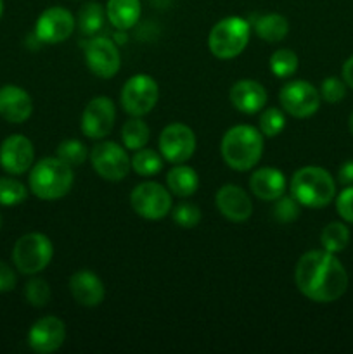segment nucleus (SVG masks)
<instances>
[{
	"label": "nucleus",
	"mask_w": 353,
	"mask_h": 354,
	"mask_svg": "<svg viewBox=\"0 0 353 354\" xmlns=\"http://www.w3.org/2000/svg\"><path fill=\"white\" fill-rule=\"evenodd\" d=\"M294 282L307 299L334 303L348 289V273L332 252L314 249L298 259Z\"/></svg>",
	"instance_id": "1"
},
{
	"label": "nucleus",
	"mask_w": 353,
	"mask_h": 354,
	"mask_svg": "<svg viewBox=\"0 0 353 354\" xmlns=\"http://www.w3.org/2000/svg\"><path fill=\"white\" fill-rule=\"evenodd\" d=\"M221 158L228 168L248 171L263 156V135L251 124H237L225 131L220 145Z\"/></svg>",
	"instance_id": "2"
},
{
	"label": "nucleus",
	"mask_w": 353,
	"mask_h": 354,
	"mask_svg": "<svg viewBox=\"0 0 353 354\" xmlns=\"http://www.w3.org/2000/svg\"><path fill=\"white\" fill-rule=\"evenodd\" d=\"M289 190L301 207L320 209L334 199L336 182L331 173L320 166H303L294 171Z\"/></svg>",
	"instance_id": "3"
},
{
	"label": "nucleus",
	"mask_w": 353,
	"mask_h": 354,
	"mask_svg": "<svg viewBox=\"0 0 353 354\" xmlns=\"http://www.w3.org/2000/svg\"><path fill=\"white\" fill-rule=\"evenodd\" d=\"M75 175L73 168L64 161L55 158H44L31 166L28 185L31 194L42 201H57L68 196L71 190Z\"/></svg>",
	"instance_id": "4"
},
{
	"label": "nucleus",
	"mask_w": 353,
	"mask_h": 354,
	"mask_svg": "<svg viewBox=\"0 0 353 354\" xmlns=\"http://www.w3.org/2000/svg\"><path fill=\"white\" fill-rule=\"evenodd\" d=\"M251 26L239 16H228L218 21L210 31L208 47L218 59H234L244 52L249 44Z\"/></svg>",
	"instance_id": "5"
},
{
	"label": "nucleus",
	"mask_w": 353,
	"mask_h": 354,
	"mask_svg": "<svg viewBox=\"0 0 353 354\" xmlns=\"http://www.w3.org/2000/svg\"><path fill=\"white\" fill-rule=\"evenodd\" d=\"M54 245L45 234L30 232L19 237L12 249V261L23 275H37L44 272L52 261Z\"/></svg>",
	"instance_id": "6"
},
{
	"label": "nucleus",
	"mask_w": 353,
	"mask_h": 354,
	"mask_svg": "<svg viewBox=\"0 0 353 354\" xmlns=\"http://www.w3.org/2000/svg\"><path fill=\"white\" fill-rule=\"evenodd\" d=\"M172 192L158 182L138 183L130 194V206L141 218L163 220L172 211Z\"/></svg>",
	"instance_id": "7"
},
{
	"label": "nucleus",
	"mask_w": 353,
	"mask_h": 354,
	"mask_svg": "<svg viewBox=\"0 0 353 354\" xmlns=\"http://www.w3.org/2000/svg\"><path fill=\"white\" fill-rule=\"evenodd\" d=\"M159 99V86L152 76L134 75L121 88V106L130 116H145L154 109Z\"/></svg>",
	"instance_id": "8"
},
{
	"label": "nucleus",
	"mask_w": 353,
	"mask_h": 354,
	"mask_svg": "<svg viewBox=\"0 0 353 354\" xmlns=\"http://www.w3.org/2000/svg\"><path fill=\"white\" fill-rule=\"evenodd\" d=\"M90 162L100 178L107 182H121L132 169V159L116 142H99L90 152Z\"/></svg>",
	"instance_id": "9"
},
{
	"label": "nucleus",
	"mask_w": 353,
	"mask_h": 354,
	"mask_svg": "<svg viewBox=\"0 0 353 354\" xmlns=\"http://www.w3.org/2000/svg\"><path fill=\"white\" fill-rule=\"evenodd\" d=\"M320 92L305 80H293L280 88L279 100L289 116L305 120L314 116L320 107Z\"/></svg>",
	"instance_id": "10"
},
{
	"label": "nucleus",
	"mask_w": 353,
	"mask_h": 354,
	"mask_svg": "<svg viewBox=\"0 0 353 354\" xmlns=\"http://www.w3.org/2000/svg\"><path fill=\"white\" fill-rule=\"evenodd\" d=\"M196 135L192 128L183 123H172L159 133V152L165 161L180 165L192 158L196 152Z\"/></svg>",
	"instance_id": "11"
},
{
	"label": "nucleus",
	"mask_w": 353,
	"mask_h": 354,
	"mask_svg": "<svg viewBox=\"0 0 353 354\" xmlns=\"http://www.w3.org/2000/svg\"><path fill=\"white\" fill-rule=\"evenodd\" d=\"M85 62L93 75L109 80L120 71L121 55L111 38L92 37L85 44Z\"/></svg>",
	"instance_id": "12"
},
{
	"label": "nucleus",
	"mask_w": 353,
	"mask_h": 354,
	"mask_svg": "<svg viewBox=\"0 0 353 354\" xmlns=\"http://www.w3.org/2000/svg\"><path fill=\"white\" fill-rule=\"evenodd\" d=\"M75 26L76 21L68 9L59 6L48 7L38 16L37 23H35V37L42 44H61L71 37Z\"/></svg>",
	"instance_id": "13"
},
{
	"label": "nucleus",
	"mask_w": 353,
	"mask_h": 354,
	"mask_svg": "<svg viewBox=\"0 0 353 354\" xmlns=\"http://www.w3.org/2000/svg\"><path fill=\"white\" fill-rule=\"evenodd\" d=\"M116 120V107L107 97H96L82 113V131L92 140H102L111 133Z\"/></svg>",
	"instance_id": "14"
},
{
	"label": "nucleus",
	"mask_w": 353,
	"mask_h": 354,
	"mask_svg": "<svg viewBox=\"0 0 353 354\" xmlns=\"http://www.w3.org/2000/svg\"><path fill=\"white\" fill-rule=\"evenodd\" d=\"M66 341V325L57 317H44L31 325L28 346L38 354H51L61 349Z\"/></svg>",
	"instance_id": "15"
},
{
	"label": "nucleus",
	"mask_w": 353,
	"mask_h": 354,
	"mask_svg": "<svg viewBox=\"0 0 353 354\" xmlns=\"http://www.w3.org/2000/svg\"><path fill=\"white\" fill-rule=\"evenodd\" d=\"M35 147L24 135H10L0 145V166L9 175H23L33 166Z\"/></svg>",
	"instance_id": "16"
},
{
	"label": "nucleus",
	"mask_w": 353,
	"mask_h": 354,
	"mask_svg": "<svg viewBox=\"0 0 353 354\" xmlns=\"http://www.w3.org/2000/svg\"><path fill=\"white\" fill-rule=\"evenodd\" d=\"M215 203H217L221 216L225 220L232 221V223H244L251 218V199H249L248 192L242 187L234 185V183H227L221 189H218L217 196H215Z\"/></svg>",
	"instance_id": "17"
},
{
	"label": "nucleus",
	"mask_w": 353,
	"mask_h": 354,
	"mask_svg": "<svg viewBox=\"0 0 353 354\" xmlns=\"http://www.w3.org/2000/svg\"><path fill=\"white\" fill-rule=\"evenodd\" d=\"M33 113V100L30 93L17 85H3L0 88V116L14 124L30 120Z\"/></svg>",
	"instance_id": "18"
},
{
	"label": "nucleus",
	"mask_w": 353,
	"mask_h": 354,
	"mask_svg": "<svg viewBox=\"0 0 353 354\" xmlns=\"http://www.w3.org/2000/svg\"><path fill=\"white\" fill-rule=\"evenodd\" d=\"M69 292L73 299L85 308H96L106 297V289L99 277L90 270L75 272L69 279Z\"/></svg>",
	"instance_id": "19"
},
{
	"label": "nucleus",
	"mask_w": 353,
	"mask_h": 354,
	"mask_svg": "<svg viewBox=\"0 0 353 354\" xmlns=\"http://www.w3.org/2000/svg\"><path fill=\"white\" fill-rule=\"evenodd\" d=\"M230 102L232 106L237 111L244 114H256L266 106V95L265 86L255 80H239L232 85L230 93Z\"/></svg>",
	"instance_id": "20"
},
{
	"label": "nucleus",
	"mask_w": 353,
	"mask_h": 354,
	"mask_svg": "<svg viewBox=\"0 0 353 354\" xmlns=\"http://www.w3.org/2000/svg\"><path fill=\"white\" fill-rule=\"evenodd\" d=\"M286 187L287 183L284 173L277 168H270V166L256 169L251 175V178H249V189H251V192L258 199L266 201V203H273L280 196H284Z\"/></svg>",
	"instance_id": "21"
},
{
	"label": "nucleus",
	"mask_w": 353,
	"mask_h": 354,
	"mask_svg": "<svg viewBox=\"0 0 353 354\" xmlns=\"http://www.w3.org/2000/svg\"><path fill=\"white\" fill-rule=\"evenodd\" d=\"M141 0H107L106 16L116 30L127 31L141 19Z\"/></svg>",
	"instance_id": "22"
},
{
	"label": "nucleus",
	"mask_w": 353,
	"mask_h": 354,
	"mask_svg": "<svg viewBox=\"0 0 353 354\" xmlns=\"http://www.w3.org/2000/svg\"><path fill=\"white\" fill-rule=\"evenodd\" d=\"M166 187L173 196L185 199V197L196 194L197 187H199V176H197L196 169L180 162L166 175Z\"/></svg>",
	"instance_id": "23"
},
{
	"label": "nucleus",
	"mask_w": 353,
	"mask_h": 354,
	"mask_svg": "<svg viewBox=\"0 0 353 354\" xmlns=\"http://www.w3.org/2000/svg\"><path fill=\"white\" fill-rule=\"evenodd\" d=\"M255 31L262 40L275 44V41L284 40L289 33V21L282 14H265L260 16L255 23Z\"/></svg>",
	"instance_id": "24"
},
{
	"label": "nucleus",
	"mask_w": 353,
	"mask_h": 354,
	"mask_svg": "<svg viewBox=\"0 0 353 354\" xmlns=\"http://www.w3.org/2000/svg\"><path fill=\"white\" fill-rule=\"evenodd\" d=\"M151 138V128L141 120L138 116H132L130 120L125 121L123 128H121V140L123 145L130 151H138V149L145 147Z\"/></svg>",
	"instance_id": "25"
},
{
	"label": "nucleus",
	"mask_w": 353,
	"mask_h": 354,
	"mask_svg": "<svg viewBox=\"0 0 353 354\" xmlns=\"http://www.w3.org/2000/svg\"><path fill=\"white\" fill-rule=\"evenodd\" d=\"M106 9L100 6L99 2H87L85 6L80 9L76 23H78L80 31L87 37L99 33L106 23Z\"/></svg>",
	"instance_id": "26"
},
{
	"label": "nucleus",
	"mask_w": 353,
	"mask_h": 354,
	"mask_svg": "<svg viewBox=\"0 0 353 354\" xmlns=\"http://www.w3.org/2000/svg\"><path fill=\"white\" fill-rule=\"evenodd\" d=\"M163 156L161 152H156L152 149L142 147L135 151L132 158V169L138 176H156L163 169Z\"/></svg>",
	"instance_id": "27"
},
{
	"label": "nucleus",
	"mask_w": 353,
	"mask_h": 354,
	"mask_svg": "<svg viewBox=\"0 0 353 354\" xmlns=\"http://www.w3.org/2000/svg\"><path fill=\"white\" fill-rule=\"evenodd\" d=\"M320 242H322V248H324L325 251L332 252V254L345 251L346 245L350 244L348 227L339 223V221H332V223H329L327 227L322 230Z\"/></svg>",
	"instance_id": "28"
},
{
	"label": "nucleus",
	"mask_w": 353,
	"mask_h": 354,
	"mask_svg": "<svg viewBox=\"0 0 353 354\" xmlns=\"http://www.w3.org/2000/svg\"><path fill=\"white\" fill-rule=\"evenodd\" d=\"M298 59L296 52L291 48H279L270 55V71L277 76V78H289L298 71Z\"/></svg>",
	"instance_id": "29"
},
{
	"label": "nucleus",
	"mask_w": 353,
	"mask_h": 354,
	"mask_svg": "<svg viewBox=\"0 0 353 354\" xmlns=\"http://www.w3.org/2000/svg\"><path fill=\"white\" fill-rule=\"evenodd\" d=\"M28 189L19 180L10 178V176H2L0 178V206H19L26 201Z\"/></svg>",
	"instance_id": "30"
},
{
	"label": "nucleus",
	"mask_w": 353,
	"mask_h": 354,
	"mask_svg": "<svg viewBox=\"0 0 353 354\" xmlns=\"http://www.w3.org/2000/svg\"><path fill=\"white\" fill-rule=\"evenodd\" d=\"M55 154H57V158L61 159V161H64L66 165H69L71 168H75V166H82L83 162L87 161V158H89V151H87L85 144L76 140V138L62 140L61 144H59Z\"/></svg>",
	"instance_id": "31"
},
{
	"label": "nucleus",
	"mask_w": 353,
	"mask_h": 354,
	"mask_svg": "<svg viewBox=\"0 0 353 354\" xmlns=\"http://www.w3.org/2000/svg\"><path fill=\"white\" fill-rule=\"evenodd\" d=\"M301 204L293 196H280L273 201L272 216L279 223H293L300 218Z\"/></svg>",
	"instance_id": "32"
},
{
	"label": "nucleus",
	"mask_w": 353,
	"mask_h": 354,
	"mask_svg": "<svg viewBox=\"0 0 353 354\" xmlns=\"http://www.w3.org/2000/svg\"><path fill=\"white\" fill-rule=\"evenodd\" d=\"M52 296L51 286L47 283V280L44 279H31L30 282L24 286V299L35 308H44L45 304H48Z\"/></svg>",
	"instance_id": "33"
},
{
	"label": "nucleus",
	"mask_w": 353,
	"mask_h": 354,
	"mask_svg": "<svg viewBox=\"0 0 353 354\" xmlns=\"http://www.w3.org/2000/svg\"><path fill=\"white\" fill-rule=\"evenodd\" d=\"M286 127V116L277 107H269L260 114V128L263 137H277Z\"/></svg>",
	"instance_id": "34"
},
{
	"label": "nucleus",
	"mask_w": 353,
	"mask_h": 354,
	"mask_svg": "<svg viewBox=\"0 0 353 354\" xmlns=\"http://www.w3.org/2000/svg\"><path fill=\"white\" fill-rule=\"evenodd\" d=\"M173 221L182 228H194L201 221V209L192 203H180L172 209Z\"/></svg>",
	"instance_id": "35"
},
{
	"label": "nucleus",
	"mask_w": 353,
	"mask_h": 354,
	"mask_svg": "<svg viewBox=\"0 0 353 354\" xmlns=\"http://www.w3.org/2000/svg\"><path fill=\"white\" fill-rule=\"evenodd\" d=\"M318 92H320V97L325 102L338 104L346 97V83L345 80L338 78V76H329L322 82Z\"/></svg>",
	"instance_id": "36"
},
{
	"label": "nucleus",
	"mask_w": 353,
	"mask_h": 354,
	"mask_svg": "<svg viewBox=\"0 0 353 354\" xmlns=\"http://www.w3.org/2000/svg\"><path fill=\"white\" fill-rule=\"evenodd\" d=\"M338 214L348 223H353V185H348L336 199Z\"/></svg>",
	"instance_id": "37"
},
{
	"label": "nucleus",
	"mask_w": 353,
	"mask_h": 354,
	"mask_svg": "<svg viewBox=\"0 0 353 354\" xmlns=\"http://www.w3.org/2000/svg\"><path fill=\"white\" fill-rule=\"evenodd\" d=\"M16 273L7 263L0 261V292H9L16 287Z\"/></svg>",
	"instance_id": "38"
},
{
	"label": "nucleus",
	"mask_w": 353,
	"mask_h": 354,
	"mask_svg": "<svg viewBox=\"0 0 353 354\" xmlns=\"http://www.w3.org/2000/svg\"><path fill=\"white\" fill-rule=\"evenodd\" d=\"M338 182L346 187L353 185V159H348L346 162H343L338 171Z\"/></svg>",
	"instance_id": "39"
},
{
	"label": "nucleus",
	"mask_w": 353,
	"mask_h": 354,
	"mask_svg": "<svg viewBox=\"0 0 353 354\" xmlns=\"http://www.w3.org/2000/svg\"><path fill=\"white\" fill-rule=\"evenodd\" d=\"M343 80H345L346 86H350V88L353 90V55L350 59H346L345 64H343Z\"/></svg>",
	"instance_id": "40"
},
{
	"label": "nucleus",
	"mask_w": 353,
	"mask_h": 354,
	"mask_svg": "<svg viewBox=\"0 0 353 354\" xmlns=\"http://www.w3.org/2000/svg\"><path fill=\"white\" fill-rule=\"evenodd\" d=\"M348 128H350V133L353 135V113H352V116H350V120H348Z\"/></svg>",
	"instance_id": "41"
},
{
	"label": "nucleus",
	"mask_w": 353,
	"mask_h": 354,
	"mask_svg": "<svg viewBox=\"0 0 353 354\" xmlns=\"http://www.w3.org/2000/svg\"><path fill=\"white\" fill-rule=\"evenodd\" d=\"M2 12H3V0H0V17H2Z\"/></svg>",
	"instance_id": "42"
},
{
	"label": "nucleus",
	"mask_w": 353,
	"mask_h": 354,
	"mask_svg": "<svg viewBox=\"0 0 353 354\" xmlns=\"http://www.w3.org/2000/svg\"><path fill=\"white\" fill-rule=\"evenodd\" d=\"M0 228H2V214H0Z\"/></svg>",
	"instance_id": "43"
}]
</instances>
